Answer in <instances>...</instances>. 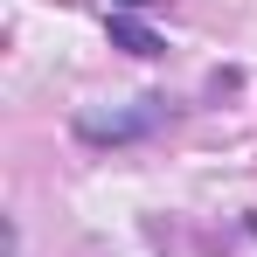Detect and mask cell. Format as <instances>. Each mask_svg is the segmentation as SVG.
Returning <instances> with one entry per match:
<instances>
[{
	"label": "cell",
	"mask_w": 257,
	"mask_h": 257,
	"mask_svg": "<svg viewBox=\"0 0 257 257\" xmlns=\"http://www.w3.org/2000/svg\"><path fill=\"white\" fill-rule=\"evenodd\" d=\"M160 125V104L146 97L139 111H84L77 118V132H84L90 146H118V139H139V132H153Z\"/></svg>",
	"instance_id": "1"
},
{
	"label": "cell",
	"mask_w": 257,
	"mask_h": 257,
	"mask_svg": "<svg viewBox=\"0 0 257 257\" xmlns=\"http://www.w3.org/2000/svg\"><path fill=\"white\" fill-rule=\"evenodd\" d=\"M104 28H111V42L125 49V56H160V35H153L146 21H132V14H111Z\"/></svg>",
	"instance_id": "2"
},
{
	"label": "cell",
	"mask_w": 257,
	"mask_h": 257,
	"mask_svg": "<svg viewBox=\"0 0 257 257\" xmlns=\"http://www.w3.org/2000/svg\"><path fill=\"white\" fill-rule=\"evenodd\" d=\"M132 7H153V0H111V14H132Z\"/></svg>",
	"instance_id": "3"
}]
</instances>
